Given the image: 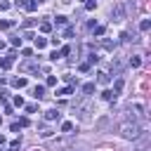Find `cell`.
Listing matches in <instances>:
<instances>
[{"label":"cell","instance_id":"1","mask_svg":"<svg viewBox=\"0 0 151 151\" xmlns=\"http://www.w3.org/2000/svg\"><path fill=\"white\" fill-rule=\"evenodd\" d=\"M121 132H123V137H127V139H137L139 137V125L137 123H125L121 127Z\"/></svg>","mask_w":151,"mask_h":151},{"label":"cell","instance_id":"2","mask_svg":"<svg viewBox=\"0 0 151 151\" xmlns=\"http://www.w3.org/2000/svg\"><path fill=\"white\" fill-rule=\"evenodd\" d=\"M45 118H47V121H59V118H62V113L57 111V109H50V111L45 113Z\"/></svg>","mask_w":151,"mask_h":151},{"label":"cell","instance_id":"3","mask_svg":"<svg viewBox=\"0 0 151 151\" xmlns=\"http://www.w3.org/2000/svg\"><path fill=\"white\" fill-rule=\"evenodd\" d=\"M33 97H35V99H43V97H45V87H43V85H35V87H33Z\"/></svg>","mask_w":151,"mask_h":151},{"label":"cell","instance_id":"4","mask_svg":"<svg viewBox=\"0 0 151 151\" xmlns=\"http://www.w3.org/2000/svg\"><path fill=\"white\" fill-rule=\"evenodd\" d=\"M113 17H116V21H121V19L125 17V10H123V5H116V10H113Z\"/></svg>","mask_w":151,"mask_h":151},{"label":"cell","instance_id":"5","mask_svg":"<svg viewBox=\"0 0 151 151\" xmlns=\"http://www.w3.org/2000/svg\"><path fill=\"white\" fill-rule=\"evenodd\" d=\"M12 62H14V54H7L5 59L0 62V66H3V69H10V66H12Z\"/></svg>","mask_w":151,"mask_h":151},{"label":"cell","instance_id":"6","mask_svg":"<svg viewBox=\"0 0 151 151\" xmlns=\"http://www.w3.org/2000/svg\"><path fill=\"white\" fill-rule=\"evenodd\" d=\"M102 97H104L106 102H113V99H116V92H113V90H104V94H102Z\"/></svg>","mask_w":151,"mask_h":151},{"label":"cell","instance_id":"7","mask_svg":"<svg viewBox=\"0 0 151 151\" xmlns=\"http://www.w3.org/2000/svg\"><path fill=\"white\" fill-rule=\"evenodd\" d=\"M12 85H14L17 90H19V87H26V78H14V80H12Z\"/></svg>","mask_w":151,"mask_h":151},{"label":"cell","instance_id":"8","mask_svg":"<svg viewBox=\"0 0 151 151\" xmlns=\"http://www.w3.org/2000/svg\"><path fill=\"white\" fill-rule=\"evenodd\" d=\"M94 92V83H85L83 85V94H92Z\"/></svg>","mask_w":151,"mask_h":151},{"label":"cell","instance_id":"9","mask_svg":"<svg viewBox=\"0 0 151 151\" xmlns=\"http://www.w3.org/2000/svg\"><path fill=\"white\" fill-rule=\"evenodd\" d=\"M45 45H47V40H45V38H35V47H38V50H43Z\"/></svg>","mask_w":151,"mask_h":151},{"label":"cell","instance_id":"10","mask_svg":"<svg viewBox=\"0 0 151 151\" xmlns=\"http://www.w3.org/2000/svg\"><path fill=\"white\" fill-rule=\"evenodd\" d=\"M40 31H43V33H50V31H52V24H50V21H43V24H40Z\"/></svg>","mask_w":151,"mask_h":151},{"label":"cell","instance_id":"11","mask_svg":"<svg viewBox=\"0 0 151 151\" xmlns=\"http://www.w3.org/2000/svg\"><path fill=\"white\" fill-rule=\"evenodd\" d=\"M24 7H26V10H28V12H33V10H35V7H38V0H31V3H26V5H24Z\"/></svg>","mask_w":151,"mask_h":151},{"label":"cell","instance_id":"12","mask_svg":"<svg viewBox=\"0 0 151 151\" xmlns=\"http://www.w3.org/2000/svg\"><path fill=\"white\" fill-rule=\"evenodd\" d=\"M7 28H12V21H0V31H7Z\"/></svg>","mask_w":151,"mask_h":151},{"label":"cell","instance_id":"13","mask_svg":"<svg viewBox=\"0 0 151 151\" xmlns=\"http://www.w3.org/2000/svg\"><path fill=\"white\" fill-rule=\"evenodd\" d=\"M149 26H151V21H149V19H144V21L139 24V28H142V31H149Z\"/></svg>","mask_w":151,"mask_h":151},{"label":"cell","instance_id":"14","mask_svg":"<svg viewBox=\"0 0 151 151\" xmlns=\"http://www.w3.org/2000/svg\"><path fill=\"white\" fill-rule=\"evenodd\" d=\"M57 24L64 26V24H66V17H64V14H59V17H57Z\"/></svg>","mask_w":151,"mask_h":151},{"label":"cell","instance_id":"15","mask_svg":"<svg viewBox=\"0 0 151 151\" xmlns=\"http://www.w3.org/2000/svg\"><path fill=\"white\" fill-rule=\"evenodd\" d=\"M121 43H130V33H121Z\"/></svg>","mask_w":151,"mask_h":151},{"label":"cell","instance_id":"16","mask_svg":"<svg viewBox=\"0 0 151 151\" xmlns=\"http://www.w3.org/2000/svg\"><path fill=\"white\" fill-rule=\"evenodd\" d=\"M99 83H102V85L109 83V76H106V73H99Z\"/></svg>","mask_w":151,"mask_h":151},{"label":"cell","instance_id":"17","mask_svg":"<svg viewBox=\"0 0 151 151\" xmlns=\"http://www.w3.org/2000/svg\"><path fill=\"white\" fill-rule=\"evenodd\" d=\"M17 125H19V127H26V125H28V118H19Z\"/></svg>","mask_w":151,"mask_h":151},{"label":"cell","instance_id":"18","mask_svg":"<svg viewBox=\"0 0 151 151\" xmlns=\"http://www.w3.org/2000/svg\"><path fill=\"white\" fill-rule=\"evenodd\" d=\"M123 90V80H116V87H113V92H121Z\"/></svg>","mask_w":151,"mask_h":151},{"label":"cell","instance_id":"19","mask_svg":"<svg viewBox=\"0 0 151 151\" xmlns=\"http://www.w3.org/2000/svg\"><path fill=\"white\" fill-rule=\"evenodd\" d=\"M62 130H64V132H71V130H73V125H71V123H64V125H62Z\"/></svg>","mask_w":151,"mask_h":151},{"label":"cell","instance_id":"20","mask_svg":"<svg viewBox=\"0 0 151 151\" xmlns=\"http://www.w3.org/2000/svg\"><path fill=\"white\" fill-rule=\"evenodd\" d=\"M130 64H132V66H139L142 62H139V57H132V59H130Z\"/></svg>","mask_w":151,"mask_h":151},{"label":"cell","instance_id":"21","mask_svg":"<svg viewBox=\"0 0 151 151\" xmlns=\"http://www.w3.org/2000/svg\"><path fill=\"white\" fill-rule=\"evenodd\" d=\"M14 104H17V106H24V99L19 97V94H17V97H14Z\"/></svg>","mask_w":151,"mask_h":151},{"label":"cell","instance_id":"22","mask_svg":"<svg viewBox=\"0 0 151 151\" xmlns=\"http://www.w3.org/2000/svg\"><path fill=\"white\" fill-rule=\"evenodd\" d=\"M94 35H104V26H97V28H94Z\"/></svg>","mask_w":151,"mask_h":151},{"label":"cell","instance_id":"23","mask_svg":"<svg viewBox=\"0 0 151 151\" xmlns=\"http://www.w3.org/2000/svg\"><path fill=\"white\" fill-rule=\"evenodd\" d=\"M47 85L52 87V85H57V78H54V76H50V78H47Z\"/></svg>","mask_w":151,"mask_h":151},{"label":"cell","instance_id":"24","mask_svg":"<svg viewBox=\"0 0 151 151\" xmlns=\"http://www.w3.org/2000/svg\"><path fill=\"white\" fill-rule=\"evenodd\" d=\"M14 5H17V7H24V5H26V0H14Z\"/></svg>","mask_w":151,"mask_h":151},{"label":"cell","instance_id":"25","mask_svg":"<svg viewBox=\"0 0 151 151\" xmlns=\"http://www.w3.org/2000/svg\"><path fill=\"white\" fill-rule=\"evenodd\" d=\"M0 50H5V43H3V40H0Z\"/></svg>","mask_w":151,"mask_h":151},{"label":"cell","instance_id":"26","mask_svg":"<svg viewBox=\"0 0 151 151\" xmlns=\"http://www.w3.org/2000/svg\"><path fill=\"white\" fill-rule=\"evenodd\" d=\"M3 142H5V137H3V135H0V144H3Z\"/></svg>","mask_w":151,"mask_h":151},{"label":"cell","instance_id":"27","mask_svg":"<svg viewBox=\"0 0 151 151\" xmlns=\"http://www.w3.org/2000/svg\"><path fill=\"white\" fill-rule=\"evenodd\" d=\"M0 123H3V118H0Z\"/></svg>","mask_w":151,"mask_h":151}]
</instances>
